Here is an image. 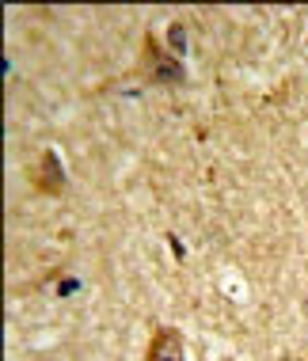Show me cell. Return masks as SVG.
I'll use <instances>...</instances> for the list:
<instances>
[{
    "mask_svg": "<svg viewBox=\"0 0 308 361\" xmlns=\"http://www.w3.org/2000/svg\"><path fill=\"white\" fill-rule=\"evenodd\" d=\"M137 76L149 87H183L187 84V65L175 54L164 50L156 31H145L141 35V54H137Z\"/></svg>",
    "mask_w": 308,
    "mask_h": 361,
    "instance_id": "6da1fadb",
    "label": "cell"
},
{
    "mask_svg": "<svg viewBox=\"0 0 308 361\" xmlns=\"http://www.w3.org/2000/svg\"><path fill=\"white\" fill-rule=\"evenodd\" d=\"M31 187L42 194V198H61L65 187H69V179H65V164L57 149H42L38 156V164L31 168Z\"/></svg>",
    "mask_w": 308,
    "mask_h": 361,
    "instance_id": "7a4b0ae2",
    "label": "cell"
},
{
    "mask_svg": "<svg viewBox=\"0 0 308 361\" xmlns=\"http://www.w3.org/2000/svg\"><path fill=\"white\" fill-rule=\"evenodd\" d=\"M145 361H187V343L179 327H156L145 346Z\"/></svg>",
    "mask_w": 308,
    "mask_h": 361,
    "instance_id": "3957f363",
    "label": "cell"
},
{
    "mask_svg": "<svg viewBox=\"0 0 308 361\" xmlns=\"http://www.w3.org/2000/svg\"><path fill=\"white\" fill-rule=\"evenodd\" d=\"M168 38H171V50H175V57L183 61V57H187V23H183V19H171Z\"/></svg>",
    "mask_w": 308,
    "mask_h": 361,
    "instance_id": "277c9868",
    "label": "cell"
},
{
    "mask_svg": "<svg viewBox=\"0 0 308 361\" xmlns=\"http://www.w3.org/2000/svg\"><path fill=\"white\" fill-rule=\"evenodd\" d=\"M168 240H171V251H175V259H183V243H179L175 236H171V232H168Z\"/></svg>",
    "mask_w": 308,
    "mask_h": 361,
    "instance_id": "5b68a950",
    "label": "cell"
}]
</instances>
